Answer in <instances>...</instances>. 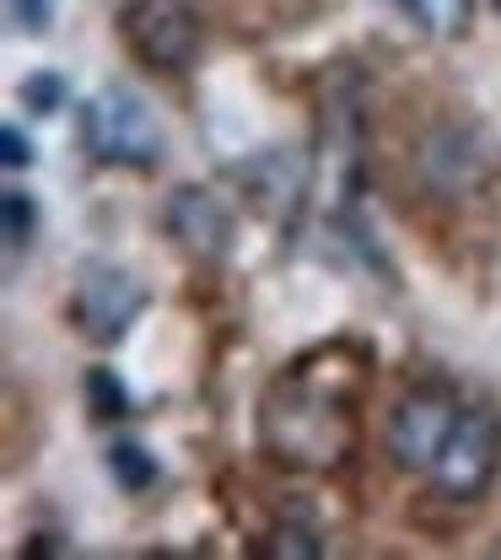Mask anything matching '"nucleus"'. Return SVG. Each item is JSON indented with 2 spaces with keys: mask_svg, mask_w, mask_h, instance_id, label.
I'll return each mask as SVG.
<instances>
[{
  "mask_svg": "<svg viewBox=\"0 0 501 560\" xmlns=\"http://www.w3.org/2000/svg\"><path fill=\"white\" fill-rule=\"evenodd\" d=\"M372 355L361 346H324L259 394V447L291 475H340L361 447V399Z\"/></svg>",
  "mask_w": 501,
  "mask_h": 560,
  "instance_id": "nucleus-1",
  "label": "nucleus"
},
{
  "mask_svg": "<svg viewBox=\"0 0 501 560\" xmlns=\"http://www.w3.org/2000/svg\"><path fill=\"white\" fill-rule=\"evenodd\" d=\"M81 145H86V156L92 162H108V167H156L162 162V151H167V136H162V125H156V114H151V103H145L136 86H125V81H108V86H97L86 103H81Z\"/></svg>",
  "mask_w": 501,
  "mask_h": 560,
  "instance_id": "nucleus-2",
  "label": "nucleus"
},
{
  "mask_svg": "<svg viewBox=\"0 0 501 560\" xmlns=\"http://www.w3.org/2000/svg\"><path fill=\"white\" fill-rule=\"evenodd\" d=\"M501 469V420L486 405H464V416L453 420L436 464H431V486L447 501H480Z\"/></svg>",
  "mask_w": 501,
  "mask_h": 560,
  "instance_id": "nucleus-3",
  "label": "nucleus"
},
{
  "mask_svg": "<svg viewBox=\"0 0 501 560\" xmlns=\"http://www.w3.org/2000/svg\"><path fill=\"white\" fill-rule=\"evenodd\" d=\"M145 313V285L119 265H81V276L71 285V302H66V318L75 324L81 340L92 346H119L136 318Z\"/></svg>",
  "mask_w": 501,
  "mask_h": 560,
  "instance_id": "nucleus-4",
  "label": "nucleus"
},
{
  "mask_svg": "<svg viewBox=\"0 0 501 560\" xmlns=\"http://www.w3.org/2000/svg\"><path fill=\"white\" fill-rule=\"evenodd\" d=\"M458 416H464V399H458L447 383L410 388V394L394 405V416H388V458H394L405 475H421V480H427Z\"/></svg>",
  "mask_w": 501,
  "mask_h": 560,
  "instance_id": "nucleus-5",
  "label": "nucleus"
},
{
  "mask_svg": "<svg viewBox=\"0 0 501 560\" xmlns=\"http://www.w3.org/2000/svg\"><path fill=\"white\" fill-rule=\"evenodd\" d=\"M119 33L141 66L167 70V75L189 70L200 55V22L184 0H130L119 16Z\"/></svg>",
  "mask_w": 501,
  "mask_h": 560,
  "instance_id": "nucleus-6",
  "label": "nucleus"
},
{
  "mask_svg": "<svg viewBox=\"0 0 501 560\" xmlns=\"http://www.w3.org/2000/svg\"><path fill=\"white\" fill-rule=\"evenodd\" d=\"M162 221H167L173 243H178L184 254H195V259H221V254L232 248V210H226V200L211 195V189H195V184L173 189Z\"/></svg>",
  "mask_w": 501,
  "mask_h": 560,
  "instance_id": "nucleus-7",
  "label": "nucleus"
},
{
  "mask_svg": "<svg viewBox=\"0 0 501 560\" xmlns=\"http://www.w3.org/2000/svg\"><path fill=\"white\" fill-rule=\"evenodd\" d=\"M237 184H243V200L259 215H291L302 189H307V167L291 151L270 145V151H259V156H248L237 167Z\"/></svg>",
  "mask_w": 501,
  "mask_h": 560,
  "instance_id": "nucleus-8",
  "label": "nucleus"
},
{
  "mask_svg": "<svg viewBox=\"0 0 501 560\" xmlns=\"http://www.w3.org/2000/svg\"><path fill=\"white\" fill-rule=\"evenodd\" d=\"M431 38H464L475 22V0H394Z\"/></svg>",
  "mask_w": 501,
  "mask_h": 560,
  "instance_id": "nucleus-9",
  "label": "nucleus"
},
{
  "mask_svg": "<svg viewBox=\"0 0 501 560\" xmlns=\"http://www.w3.org/2000/svg\"><path fill=\"white\" fill-rule=\"evenodd\" d=\"M0 210H5V254L16 259L22 248H33V226H38V210H33V200L11 184L5 195H0Z\"/></svg>",
  "mask_w": 501,
  "mask_h": 560,
  "instance_id": "nucleus-10",
  "label": "nucleus"
},
{
  "mask_svg": "<svg viewBox=\"0 0 501 560\" xmlns=\"http://www.w3.org/2000/svg\"><path fill=\"white\" fill-rule=\"evenodd\" d=\"M108 475L125 490H145L156 480V458H151L145 447H136V442H114V447H108Z\"/></svg>",
  "mask_w": 501,
  "mask_h": 560,
  "instance_id": "nucleus-11",
  "label": "nucleus"
},
{
  "mask_svg": "<svg viewBox=\"0 0 501 560\" xmlns=\"http://www.w3.org/2000/svg\"><path fill=\"white\" fill-rule=\"evenodd\" d=\"M276 545H265L259 556H287V560H313V556H324V545H318V534L313 528H302V523H281L276 534H270Z\"/></svg>",
  "mask_w": 501,
  "mask_h": 560,
  "instance_id": "nucleus-12",
  "label": "nucleus"
},
{
  "mask_svg": "<svg viewBox=\"0 0 501 560\" xmlns=\"http://www.w3.org/2000/svg\"><path fill=\"white\" fill-rule=\"evenodd\" d=\"M49 16H55L49 0H5V22H11V33L44 38V33H49Z\"/></svg>",
  "mask_w": 501,
  "mask_h": 560,
  "instance_id": "nucleus-13",
  "label": "nucleus"
},
{
  "mask_svg": "<svg viewBox=\"0 0 501 560\" xmlns=\"http://www.w3.org/2000/svg\"><path fill=\"white\" fill-rule=\"evenodd\" d=\"M22 103L33 114H60L66 108V81L60 75H27L22 81Z\"/></svg>",
  "mask_w": 501,
  "mask_h": 560,
  "instance_id": "nucleus-14",
  "label": "nucleus"
},
{
  "mask_svg": "<svg viewBox=\"0 0 501 560\" xmlns=\"http://www.w3.org/2000/svg\"><path fill=\"white\" fill-rule=\"evenodd\" d=\"M92 394H97V416H125V388L108 372H92Z\"/></svg>",
  "mask_w": 501,
  "mask_h": 560,
  "instance_id": "nucleus-15",
  "label": "nucleus"
},
{
  "mask_svg": "<svg viewBox=\"0 0 501 560\" xmlns=\"http://www.w3.org/2000/svg\"><path fill=\"white\" fill-rule=\"evenodd\" d=\"M0 145H5V167H11V173H16V167H33V140H22L16 125H5Z\"/></svg>",
  "mask_w": 501,
  "mask_h": 560,
  "instance_id": "nucleus-16",
  "label": "nucleus"
}]
</instances>
